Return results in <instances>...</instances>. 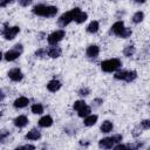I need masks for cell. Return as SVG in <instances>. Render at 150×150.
<instances>
[{"mask_svg": "<svg viewBox=\"0 0 150 150\" xmlns=\"http://www.w3.org/2000/svg\"><path fill=\"white\" fill-rule=\"evenodd\" d=\"M79 94H80V95H82V96H86V95H88V94H89V89H88V88H82V89H80Z\"/></svg>", "mask_w": 150, "mask_h": 150, "instance_id": "cell-30", "label": "cell"}, {"mask_svg": "<svg viewBox=\"0 0 150 150\" xmlns=\"http://www.w3.org/2000/svg\"><path fill=\"white\" fill-rule=\"evenodd\" d=\"M63 36H64V30H62V29L55 30V32H53V33L48 36V42H49L50 45H56L59 41H61V40L63 39Z\"/></svg>", "mask_w": 150, "mask_h": 150, "instance_id": "cell-4", "label": "cell"}, {"mask_svg": "<svg viewBox=\"0 0 150 150\" xmlns=\"http://www.w3.org/2000/svg\"><path fill=\"white\" fill-rule=\"evenodd\" d=\"M114 141H112V138L111 137H107V138H102L101 141H100V143H98V145H100V148H104V149H110V148H112L114 146Z\"/></svg>", "mask_w": 150, "mask_h": 150, "instance_id": "cell-8", "label": "cell"}, {"mask_svg": "<svg viewBox=\"0 0 150 150\" xmlns=\"http://www.w3.org/2000/svg\"><path fill=\"white\" fill-rule=\"evenodd\" d=\"M86 53H87V56L88 57H96L98 55V53H100V48L96 45H90L87 48V52Z\"/></svg>", "mask_w": 150, "mask_h": 150, "instance_id": "cell-7", "label": "cell"}, {"mask_svg": "<svg viewBox=\"0 0 150 150\" xmlns=\"http://www.w3.org/2000/svg\"><path fill=\"white\" fill-rule=\"evenodd\" d=\"M27 123H28V120H27V117L23 116V115H20V116H18V117L14 120V124H15L16 127H19V128H23L25 125H27Z\"/></svg>", "mask_w": 150, "mask_h": 150, "instance_id": "cell-13", "label": "cell"}, {"mask_svg": "<svg viewBox=\"0 0 150 150\" xmlns=\"http://www.w3.org/2000/svg\"><path fill=\"white\" fill-rule=\"evenodd\" d=\"M19 55H20V52L13 48V49L8 50V52L5 54V59H6L7 61H14L15 59H18V57H19Z\"/></svg>", "mask_w": 150, "mask_h": 150, "instance_id": "cell-10", "label": "cell"}, {"mask_svg": "<svg viewBox=\"0 0 150 150\" xmlns=\"http://www.w3.org/2000/svg\"><path fill=\"white\" fill-rule=\"evenodd\" d=\"M121 66V62L118 59H110V60H105L101 63V68L103 71H107V73H111V71H115L116 69H118Z\"/></svg>", "mask_w": 150, "mask_h": 150, "instance_id": "cell-3", "label": "cell"}, {"mask_svg": "<svg viewBox=\"0 0 150 150\" xmlns=\"http://www.w3.org/2000/svg\"><path fill=\"white\" fill-rule=\"evenodd\" d=\"M111 138H112L114 143H120L122 141V135H114Z\"/></svg>", "mask_w": 150, "mask_h": 150, "instance_id": "cell-29", "label": "cell"}, {"mask_svg": "<svg viewBox=\"0 0 150 150\" xmlns=\"http://www.w3.org/2000/svg\"><path fill=\"white\" fill-rule=\"evenodd\" d=\"M87 18H88V15L86 14V13H83V12H79L76 15H75V18H74V21L75 22H77V23H82V22H84L86 20H87Z\"/></svg>", "mask_w": 150, "mask_h": 150, "instance_id": "cell-17", "label": "cell"}, {"mask_svg": "<svg viewBox=\"0 0 150 150\" xmlns=\"http://www.w3.org/2000/svg\"><path fill=\"white\" fill-rule=\"evenodd\" d=\"M131 33H132V30H131L130 28H125V27H124V29L122 30V33L120 34V36L125 39V38H129V36L131 35Z\"/></svg>", "mask_w": 150, "mask_h": 150, "instance_id": "cell-26", "label": "cell"}, {"mask_svg": "<svg viewBox=\"0 0 150 150\" xmlns=\"http://www.w3.org/2000/svg\"><path fill=\"white\" fill-rule=\"evenodd\" d=\"M52 124H53V118L50 116H48V115H46V116H43V117H41L39 120V125L42 127V128L50 127Z\"/></svg>", "mask_w": 150, "mask_h": 150, "instance_id": "cell-11", "label": "cell"}, {"mask_svg": "<svg viewBox=\"0 0 150 150\" xmlns=\"http://www.w3.org/2000/svg\"><path fill=\"white\" fill-rule=\"evenodd\" d=\"M47 88H48L49 91H53V93H54V91H57V90L61 88V83H60V81H57V80H52V81L48 82Z\"/></svg>", "mask_w": 150, "mask_h": 150, "instance_id": "cell-12", "label": "cell"}, {"mask_svg": "<svg viewBox=\"0 0 150 150\" xmlns=\"http://www.w3.org/2000/svg\"><path fill=\"white\" fill-rule=\"evenodd\" d=\"M33 13L40 16H54L57 13V8L54 6H45L38 5L33 8Z\"/></svg>", "mask_w": 150, "mask_h": 150, "instance_id": "cell-1", "label": "cell"}, {"mask_svg": "<svg viewBox=\"0 0 150 150\" xmlns=\"http://www.w3.org/2000/svg\"><path fill=\"white\" fill-rule=\"evenodd\" d=\"M28 103H29L28 98H27V97L21 96V97L16 98V100L14 101V107H15V108H23V107H26Z\"/></svg>", "mask_w": 150, "mask_h": 150, "instance_id": "cell-14", "label": "cell"}, {"mask_svg": "<svg viewBox=\"0 0 150 150\" xmlns=\"http://www.w3.org/2000/svg\"><path fill=\"white\" fill-rule=\"evenodd\" d=\"M112 130V123L110 121H104L101 124V131L102 132H110Z\"/></svg>", "mask_w": 150, "mask_h": 150, "instance_id": "cell-18", "label": "cell"}, {"mask_svg": "<svg viewBox=\"0 0 150 150\" xmlns=\"http://www.w3.org/2000/svg\"><path fill=\"white\" fill-rule=\"evenodd\" d=\"M136 1H137V2H141V4H142V2H145V0H136Z\"/></svg>", "mask_w": 150, "mask_h": 150, "instance_id": "cell-37", "label": "cell"}, {"mask_svg": "<svg viewBox=\"0 0 150 150\" xmlns=\"http://www.w3.org/2000/svg\"><path fill=\"white\" fill-rule=\"evenodd\" d=\"M141 124H142V127H143L144 129H149V128H150V122H149L148 120H144Z\"/></svg>", "mask_w": 150, "mask_h": 150, "instance_id": "cell-33", "label": "cell"}, {"mask_svg": "<svg viewBox=\"0 0 150 150\" xmlns=\"http://www.w3.org/2000/svg\"><path fill=\"white\" fill-rule=\"evenodd\" d=\"M98 27H100V25H98L97 21H91L88 25V27H87V32H89V33H96L98 30Z\"/></svg>", "mask_w": 150, "mask_h": 150, "instance_id": "cell-20", "label": "cell"}, {"mask_svg": "<svg viewBox=\"0 0 150 150\" xmlns=\"http://www.w3.org/2000/svg\"><path fill=\"white\" fill-rule=\"evenodd\" d=\"M125 75H127V71H125V70L117 71V73L115 74V79H117V80H124V79H125Z\"/></svg>", "mask_w": 150, "mask_h": 150, "instance_id": "cell-27", "label": "cell"}, {"mask_svg": "<svg viewBox=\"0 0 150 150\" xmlns=\"http://www.w3.org/2000/svg\"><path fill=\"white\" fill-rule=\"evenodd\" d=\"M123 29H124V23H123V21H117V22H115V23L111 26V32H112L114 34L118 35V36H120V34L122 33Z\"/></svg>", "mask_w": 150, "mask_h": 150, "instance_id": "cell-9", "label": "cell"}, {"mask_svg": "<svg viewBox=\"0 0 150 150\" xmlns=\"http://www.w3.org/2000/svg\"><path fill=\"white\" fill-rule=\"evenodd\" d=\"M123 53H124L125 56H131V55L135 53V47H134V46H128V47L124 48Z\"/></svg>", "mask_w": 150, "mask_h": 150, "instance_id": "cell-25", "label": "cell"}, {"mask_svg": "<svg viewBox=\"0 0 150 150\" xmlns=\"http://www.w3.org/2000/svg\"><path fill=\"white\" fill-rule=\"evenodd\" d=\"M48 55H49L50 57H53V59L59 57V56L61 55V49H60L59 47H52V48L48 50Z\"/></svg>", "mask_w": 150, "mask_h": 150, "instance_id": "cell-19", "label": "cell"}, {"mask_svg": "<svg viewBox=\"0 0 150 150\" xmlns=\"http://www.w3.org/2000/svg\"><path fill=\"white\" fill-rule=\"evenodd\" d=\"M143 18H144V14H143L142 12H137V13L134 14V16H132V21H134L135 23H138V22H141V21L143 20Z\"/></svg>", "mask_w": 150, "mask_h": 150, "instance_id": "cell-24", "label": "cell"}, {"mask_svg": "<svg viewBox=\"0 0 150 150\" xmlns=\"http://www.w3.org/2000/svg\"><path fill=\"white\" fill-rule=\"evenodd\" d=\"M40 137H41V134H40V131L36 130V129H32V130L28 131V134L26 135V138H27V139H30V141H36V139H39Z\"/></svg>", "mask_w": 150, "mask_h": 150, "instance_id": "cell-15", "label": "cell"}, {"mask_svg": "<svg viewBox=\"0 0 150 150\" xmlns=\"http://www.w3.org/2000/svg\"><path fill=\"white\" fill-rule=\"evenodd\" d=\"M30 2H32V0H19V4H20L21 6H23V7L30 5Z\"/></svg>", "mask_w": 150, "mask_h": 150, "instance_id": "cell-31", "label": "cell"}, {"mask_svg": "<svg viewBox=\"0 0 150 150\" xmlns=\"http://www.w3.org/2000/svg\"><path fill=\"white\" fill-rule=\"evenodd\" d=\"M80 12V8H73L71 11H69V12H67V13H63L60 18H59V25L61 26V27H66L67 25H69L73 20H74V18H75V15L77 14Z\"/></svg>", "mask_w": 150, "mask_h": 150, "instance_id": "cell-2", "label": "cell"}, {"mask_svg": "<svg viewBox=\"0 0 150 150\" xmlns=\"http://www.w3.org/2000/svg\"><path fill=\"white\" fill-rule=\"evenodd\" d=\"M32 112L33 114H42L43 112V107L40 103H35L32 105Z\"/></svg>", "mask_w": 150, "mask_h": 150, "instance_id": "cell-22", "label": "cell"}, {"mask_svg": "<svg viewBox=\"0 0 150 150\" xmlns=\"http://www.w3.org/2000/svg\"><path fill=\"white\" fill-rule=\"evenodd\" d=\"M20 148H26V149H35V146H34V145H22V146H20Z\"/></svg>", "mask_w": 150, "mask_h": 150, "instance_id": "cell-35", "label": "cell"}, {"mask_svg": "<svg viewBox=\"0 0 150 150\" xmlns=\"http://www.w3.org/2000/svg\"><path fill=\"white\" fill-rule=\"evenodd\" d=\"M96 122H97V116H96V115H88V116H86L83 123H84V125H87V127H91V125H94Z\"/></svg>", "mask_w": 150, "mask_h": 150, "instance_id": "cell-16", "label": "cell"}, {"mask_svg": "<svg viewBox=\"0 0 150 150\" xmlns=\"http://www.w3.org/2000/svg\"><path fill=\"white\" fill-rule=\"evenodd\" d=\"M86 105V102L84 101H76L75 103H74V109L75 110H80L82 107H84Z\"/></svg>", "mask_w": 150, "mask_h": 150, "instance_id": "cell-28", "label": "cell"}, {"mask_svg": "<svg viewBox=\"0 0 150 150\" xmlns=\"http://www.w3.org/2000/svg\"><path fill=\"white\" fill-rule=\"evenodd\" d=\"M20 32V28L18 26H14V27H8V28H5L4 30V36L5 39L7 40H12L16 36V34Z\"/></svg>", "mask_w": 150, "mask_h": 150, "instance_id": "cell-5", "label": "cell"}, {"mask_svg": "<svg viewBox=\"0 0 150 150\" xmlns=\"http://www.w3.org/2000/svg\"><path fill=\"white\" fill-rule=\"evenodd\" d=\"M136 76H137V73L135 71V70H132V71H127V75H125V81L127 82H131V81H134L135 79H136Z\"/></svg>", "mask_w": 150, "mask_h": 150, "instance_id": "cell-23", "label": "cell"}, {"mask_svg": "<svg viewBox=\"0 0 150 150\" xmlns=\"http://www.w3.org/2000/svg\"><path fill=\"white\" fill-rule=\"evenodd\" d=\"M4 97H5V94H4V91L0 89V101H2V100H4Z\"/></svg>", "mask_w": 150, "mask_h": 150, "instance_id": "cell-36", "label": "cell"}, {"mask_svg": "<svg viewBox=\"0 0 150 150\" xmlns=\"http://www.w3.org/2000/svg\"><path fill=\"white\" fill-rule=\"evenodd\" d=\"M79 111V116L80 117H86V116H88L89 114H90V108L88 107V105H84V107H82L80 110H77Z\"/></svg>", "mask_w": 150, "mask_h": 150, "instance_id": "cell-21", "label": "cell"}, {"mask_svg": "<svg viewBox=\"0 0 150 150\" xmlns=\"http://www.w3.org/2000/svg\"><path fill=\"white\" fill-rule=\"evenodd\" d=\"M35 55L41 57V56H43V55H45V50H43V49H39V50L35 53Z\"/></svg>", "mask_w": 150, "mask_h": 150, "instance_id": "cell-34", "label": "cell"}, {"mask_svg": "<svg viewBox=\"0 0 150 150\" xmlns=\"http://www.w3.org/2000/svg\"><path fill=\"white\" fill-rule=\"evenodd\" d=\"M14 0H0V7H5V6H7L8 4H11V2H13Z\"/></svg>", "mask_w": 150, "mask_h": 150, "instance_id": "cell-32", "label": "cell"}, {"mask_svg": "<svg viewBox=\"0 0 150 150\" xmlns=\"http://www.w3.org/2000/svg\"><path fill=\"white\" fill-rule=\"evenodd\" d=\"M1 59H2V53L0 52V60H1Z\"/></svg>", "mask_w": 150, "mask_h": 150, "instance_id": "cell-38", "label": "cell"}, {"mask_svg": "<svg viewBox=\"0 0 150 150\" xmlns=\"http://www.w3.org/2000/svg\"><path fill=\"white\" fill-rule=\"evenodd\" d=\"M8 77H9L11 80H13V81L18 82V81H21V80H22L23 75H22V73H21V70H20V69L14 68V69H11V70L8 71Z\"/></svg>", "mask_w": 150, "mask_h": 150, "instance_id": "cell-6", "label": "cell"}]
</instances>
